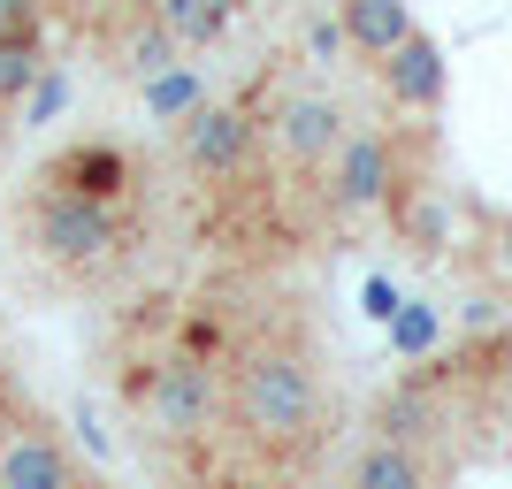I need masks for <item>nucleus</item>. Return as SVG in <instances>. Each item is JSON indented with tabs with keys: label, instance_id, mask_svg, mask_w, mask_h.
I'll use <instances>...</instances> for the list:
<instances>
[{
	"label": "nucleus",
	"instance_id": "obj_1",
	"mask_svg": "<svg viewBox=\"0 0 512 489\" xmlns=\"http://www.w3.org/2000/svg\"><path fill=\"white\" fill-rule=\"evenodd\" d=\"M237 428L268 451H291V444H314L321 428V383L299 352H253L237 367Z\"/></svg>",
	"mask_w": 512,
	"mask_h": 489
},
{
	"label": "nucleus",
	"instance_id": "obj_2",
	"mask_svg": "<svg viewBox=\"0 0 512 489\" xmlns=\"http://www.w3.org/2000/svg\"><path fill=\"white\" fill-rule=\"evenodd\" d=\"M23 237H31V260H46V268H77V276L107 268V260L130 245L123 207H100V199H69V192H39V199H23Z\"/></svg>",
	"mask_w": 512,
	"mask_h": 489
},
{
	"label": "nucleus",
	"instance_id": "obj_3",
	"mask_svg": "<svg viewBox=\"0 0 512 489\" xmlns=\"http://www.w3.org/2000/svg\"><path fill=\"white\" fill-rule=\"evenodd\" d=\"M146 421L153 436H176V444H192L199 428H214V405H222V390H214V367L192 360V352H176V360H161L146 375Z\"/></svg>",
	"mask_w": 512,
	"mask_h": 489
},
{
	"label": "nucleus",
	"instance_id": "obj_4",
	"mask_svg": "<svg viewBox=\"0 0 512 489\" xmlns=\"http://www.w3.org/2000/svg\"><path fill=\"white\" fill-rule=\"evenodd\" d=\"M329 199L337 214H375L383 199H398V146L383 130H344L337 161H329Z\"/></svg>",
	"mask_w": 512,
	"mask_h": 489
},
{
	"label": "nucleus",
	"instance_id": "obj_5",
	"mask_svg": "<svg viewBox=\"0 0 512 489\" xmlns=\"http://www.w3.org/2000/svg\"><path fill=\"white\" fill-rule=\"evenodd\" d=\"M39 184H46V192H69V199L123 207L130 184H138V161H130L123 146H107V138H77V146H62V153L39 169Z\"/></svg>",
	"mask_w": 512,
	"mask_h": 489
},
{
	"label": "nucleus",
	"instance_id": "obj_6",
	"mask_svg": "<svg viewBox=\"0 0 512 489\" xmlns=\"http://www.w3.org/2000/svg\"><path fill=\"white\" fill-rule=\"evenodd\" d=\"M253 138H260V123L245 115V107H199L192 123H184V169L192 176H207V184H222V176H237L245 161H253Z\"/></svg>",
	"mask_w": 512,
	"mask_h": 489
},
{
	"label": "nucleus",
	"instance_id": "obj_7",
	"mask_svg": "<svg viewBox=\"0 0 512 489\" xmlns=\"http://www.w3.org/2000/svg\"><path fill=\"white\" fill-rule=\"evenodd\" d=\"M276 146L291 169H321V161H337L344 146V107L321 100V92H299V100L276 107Z\"/></svg>",
	"mask_w": 512,
	"mask_h": 489
},
{
	"label": "nucleus",
	"instance_id": "obj_8",
	"mask_svg": "<svg viewBox=\"0 0 512 489\" xmlns=\"http://www.w3.org/2000/svg\"><path fill=\"white\" fill-rule=\"evenodd\" d=\"M383 92L398 107H413V115H428V107H444V85H451V69H444V46L428 39V31H413L406 46H390L383 62Z\"/></svg>",
	"mask_w": 512,
	"mask_h": 489
},
{
	"label": "nucleus",
	"instance_id": "obj_9",
	"mask_svg": "<svg viewBox=\"0 0 512 489\" xmlns=\"http://www.w3.org/2000/svg\"><path fill=\"white\" fill-rule=\"evenodd\" d=\"M0 489H77V459L46 428H16L0 444Z\"/></svg>",
	"mask_w": 512,
	"mask_h": 489
},
{
	"label": "nucleus",
	"instance_id": "obj_10",
	"mask_svg": "<svg viewBox=\"0 0 512 489\" xmlns=\"http://www.w3.org/2000/svg\"><path fill=\"white\" fill-rule=\"evenodd\" d=\"M337 31H344L352 54L383 62L390 46L413 39V8H406V0H344V8H337Z\"/></svg>",
	"mask_w": 512,
	"mask_h": 489
},
{
	"label": "nucleus",
	"instance_id": "obj_11",
	"mask_svg": "<svg viewBox=\"0 0 512 489\" xmlns=\"http://www.w3.org/2000/svg\"><path fill=\"white\" fill-rule=\"evenodd\" d=\"M344 489H436V474H428V459L413 444H367L360 459H352V482Z\"/></svg>",
	"mask_w": 512,
	"mask_h": 489
},
{
	"label": "nucleus",
	"instance_id": "obj_12",
	"mask_svg": "<svg viewBox=\"0 0 512 489\" xmlns=\"http://www.w3.org/2000/svg\"><path fill=\"white\" fill-rule=\"evenodd\" d=\"M153 16H161V31L176 46H222L237 23V0H161Z\"/></svg>",
	"mask_w": 512,
	"mask_h": 489
},
{
	"label": "nucleus",
	"instance_id": "obj_13",
	"mask_svg": "<svg viewBox=\"0 0 512 489\" xmlns=\"http://www.w3.org/2000/svg\"><path fill=\"white\" fill-rule=\"evenodd\" d=\"M199 107H207V85H199V69H161V77H146V115L153 123H192Z\"/></svg>",
	"mask_w": 512,
	"mask_h": 489
},
{
	"label": "nucleus",
	"instance_id": "obj_14",
	"mask_svg": "<svg viewBox=\"0 0 512 489\" xmlns=\"http://www.w3.org/2000/svg\"><path fill=\"white\" fill-rule=\"evenodd\" d=\"M39 77H46V31H16V39H0V107H16Z\"/></svg>",
	"mask_w": 512,
	"mask_h": 489
},
{
	"label": "nucleus",
	"instance_id": "obj_15",
	"mask_svg": "<svg viewBox=\"0 0 512 489\" xmlns=\"http://www.w3.org/2000/svg\"><path fill=\"white\" fill-rule=\"evenodd\" d=\"M436 337H444V314H436V306H421V298H406V306H398V321H390V344H398L406 360H421V352H436Z\"/></svg>",
	"mask_w": 512,
	"mask_h": 489
},
{
	"label": "nucleus",
	"instance_id": "obj_16",
	"mask_svg": "<svg viewBox=\"0 0 512 489\" xmlns=\"http://www.w3.org/2000/svg\"><path fill=\"white\" fill-rule=\"evenodd\" d=\"M176 54H184V46L161 31V16H153L146 31H130V77H138V85H146V77H161V69H176Z\"/></svg>",
	"mask_w": 512,
	"mask_h": 489
},
{
	"label": "nucleus",
	"instance_id": "obj_17",
	"mask_svg": "<svg viewBox=\"0 0 512 489\" xmlns=\"http://www.w3.org/2000/svg\"><path fill=\"white\" fill-rule=\"evenodd\" d=\"M62 100H69V85H62V77H54V69H46L39 85L23 92V107H31V123H54V115H62Z\"/></svg>",
	"mask_w": 512,
	"mask_h": 489
},
{
	"label": "nucleus",
	"instance_id": "obj_18",
	"mask_svg": "<svg viewBox=\"0 0 512 489\" xmlns=\"http://www.w3.org/2000/svg\"><path fill=\"white\" fill-rule=\"evenodd\" d=\"M367 321H383V329H390V321H398V306H406V298H398V283H390V276H367Z\"/></svg>",
	"mask_w": 512,
	"mask_h": 489
},
{
	"label": "nucleus",
	"instance_id": "obj_19",
	"mask_svg": "<svg viewBox=\"0 0 512 489\" xmlns=\"http://www.w3.org/2000/svg\"><path fill=\"white\" fill-rule=\"evenodd\" d=\"M16 31H39V0H0V39Z\"/></svg>",
	"mask_w": 512,
	"mask_h": 489
},
{
	"label": "nucleus",
	"instance_id": "obj_20",
	"mask_svg": "<svg viewBox=\"0 0 512 489\" xmlns=\"http://www.w3.org/2000/svg\"><path fill=\"white\" fill-rule=\"evenodd\" d=\"M77 489H85V482H77Z\"/></svg>",
	"mask_w": 512,
	"mask_h": 489
}]
</instances>
